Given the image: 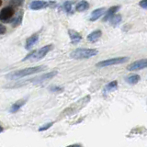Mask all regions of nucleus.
<instances>
[{"instance_id":"f257e3e1","label":"nucleus","mask_w":147,"mask_h":147,"mask_svg":"<svg viewBox=\"0 0 147 147\" xmlns=\"http://www.w3.org/2000/svg\"><path fill=\"white\" fill-rule=\"evenodd\" d=\"M46 68L43 65H40V66H33V67H29V68H25L22 70H19V71H15V72H12L10 74H8L7 75V79H11V80H14V79H19L25 76H28V75L31 74H34L37 73H40L41 71H43Z\"/></svg>"},{"instance_id":"f03ea898","label":"nucleus","mask_w":147,"mask_h":147,"mask_svg":"<svg viewBox=\"0 0 147 147\" xmlns=\"http://www.w3.org/2000/svg\"><path fill=\"white\" fill-rule=\"evenodd\" d=\"M98 53V51L96 49H87V48H79L74 50L70 56L73 59H87L93 57Z\"/></svg>"},{"instance_id":"7ed1b4c3","label":"nucleus","mask_w":147,"mask_h":147,"mask_svg":"<svg viewBox=\"0 0 147 147\" xmlns=\"http://www.w3.org/2000/svg\"><path fill=\"white\" fill-rule=\"evenodd\" d=\"M130 60L129 57L122 56V57H115V58H110V59H107V60H104L98 63L96 65V67H106V66H110V65H121L124 64V63H127Z\"/></svg>"},{"instance_id":"20e7f679","label":"nucleus","mask_w":147,"mask_h":147,"mask_svg":"<svg viewBox=\"0 0 147 147\" xmlns=\"http://www.w3.org/2000/svg\"><path fill=\"white\" fill-rule=\"evenodd\" d=\"M144 68H147V58L137 60L127 66V70L129 71H138Z\"/></svg>"},{"instance_id":"39448f33","label":"nucleus","mask_w":147,"mask_h":147,"mask_svg":"<svg viewBox=\"0 0 147 147\" xmlns=\"http://www.w3.org/2000/svg\"><path fill=\"white\" fill-rule=\"evenodd\" d=\"M14 15V9L12 7H4L3 9L0 11V20L3 22L8 21Z\"/></svg>"},{"instance_id":"423d86ee","label":"nucleus","mask_w":147,"mask_h":147,"mask_svg":"<svg viewBox=\"0 0 147 147\" xmlns=\"http://www.w3.org/2000/svg\"><path fill=\"white\" fill-rule=\"evenodd\" d=\"M56 75H57L56 71H53V72L43 74V75H41V76H38V77H35V78H31V82H33V83H35V84L43 83V82L48 81V80H50V79L53 78L54 76H56Z\"/></svg>"},{"instance_id":"0eeeda50","label":"nucleus","mask_w":147,"mask_h":147,"mask_svg":"<svg viewBox=\"0 0 147 147\" xmlns=\"http://www.w3.org/2000/svg\"><path fill=\"white\" fill-rule=\"evenodd\" d=\"M53 46L52 44H50V45H46V46H44V47L41 48L38 52H35V54H34V56H33L32 60L38 61V60L43 59V57L46 56V54H47L53 49Z\"/></svg>"},{"instance_id":"6e6552de","label":"nucleus","mask_w":147,"mask_h":147,"mask_svg":"<svg viewBox=\"0 0 147 147\" xmlns=\"http://www.w3.org/2000/svg\"><path fill=\"white\" fill-rule=\"evenodd\" d=\"M49 6V3L46 1H43V0H35L31 3L29 5V7L32 10H40L43 9V8H45Z\"/></svg>"},{"instance_id":"1a4fd4ad","label":"nucleus","mask_w":147,"mask_h":147,"mask_svg":"<svg viewBox=\"0 0 147 147\" xmlns=\"http://www.w3.org/2000/svg\"><path fill=\"white\" fill-rule=\"evenodd\" d=\"M38 41H39V35L35 33V34H32L31 37H29L27 41H26V45H25V48L26 50H29L31 49L33 46H34L37 43Z\"/></svg>"},{"instance_id":"9d476101","label":"nucleus","mask_w":147,"mask_h":147,"mask_svg":"<svg viewBox=\"0 0 147 147\" xmlns=\"http://www.w3.org/2000/svg\"><path fill=\"white\" fill-rule=\"evenodd\" d=\"M68 34H69V37L71 39V41H72V43H74V44L79 43V41L82 40L81 34L80 33H78L76 31H74V29H69Z\"/></svg>"},{"instance_id":"9b49d317","label":"nucleus","mask_w":147,"mask_h":147,"mask_svg":"<svg viewBox=\"0 0 147 147\" xmlns=\"http://www.w3.org/2000/svg\"><path fill=\"white\" fill-rule=\"evenodd\" d=\"M120 9V6H113L111 7H110L108 9V11L106 12V14H105L104 18H103V21L106 22V21H108L110 19L113 15H115V13H117V11Z\"/></svg>"},{"instance_id":"f8f14e48","label":"nucleus","mask_w":147,"mask_h":147,"mask_svg":"<svg viewBox=\"0 0 147 147\" xmlns=\"http://www.w3.org/2000/svg\"><path fill=\"white\" fill-rule=\"evenodd\" d=\"M102 35V31H99V29H96V31H92L89 35L87 36V40L90 41V43H96V41H98L100 37Z\"/></svg>"},{"instance_id":"ddd939ff","label":"nucleus","mask_w":147,"mask_h":147,"mask_svg":"<svg viewBox=\"0 0 147 147\" xmlns=\"http://www.w3.org/2000/svg\"><path fill=\"white\" fill-rule=\"evenodd\" d=\"M105 7H101V8H98V9L94 10L91 13V17H90V21H96V19H98L100 17H101L104 13H105Z\"/></svg>"},{"instance_id":"4468645a","label":"nucleus","mask_w":147,"mask_h":147,"mask_svg":"<svg viewBox=\"0 0 147 147\" xmlns=\"http://www.w3.org/2000/svg\"><path fill=\"white\" fill-rule=\"evenodd\" d=\"M25 103H26V99H20L18 100L17 102H15L10 108V112L11 113H16L17 111H19L20 110V108H22Z\"/></svg>"},{"instance_id":"2eb2a0df","label":"nucleus","mask_w":147,"mask_h":147,"mask_svg":"<svg viewBox=\"0 0 147 147\" xmlns=\"http://www.w3.org/2000/svg\"><path fill=\"white\" fill-rule=\"evenodd\" d=\"M88 8H89V4H88V2L86 1V0H82V1H80L76 5L75 9H76V11H78V12H83V11L88 9Z\"/></svg>"},{"instance_id":"dca6fc26","label":"nucleus","mask_w":147,"mask_h":147,"mask_svg":"<svg viewBox=\"0 0 147 147\" xmlns=\"http://www.w3.org/2000/svg\"><path fill=\"white\" fill-rule=\"evenodd\" d=\"M121 22V15L115 14L110 19V24L112 27H117Z\"/></svg>"},{"instance_id":"f3484780","label":"nucleus","mask_w":147,"mask_h":147,"mask_svg":"<svg viewBox=\"0 0 147 147\" xmlns=\"http://www.w3.org/2000/svg\"><path fill=\"white\" fill-rule=\"evenodd\" d=\"M140 79L141 77L139 74H132L126 78V82L130 84V85H135V84L140 81Z\"/></svg>"},{"instance_id":"a211bd4d","label":"nucleus","mask_w":147,"mask_h":147,"mask_svg":"<svg viewBox=\"0 0 147 147\" xmlns=\"http://www.w3.org/2000/svg\"><path fill=\"white\" fill-rule=\"evenodd\" d=\"M22 19H23V12L21 11L19 13V15L15 19V20H13L12 26H13V27H18V26H19V25L21 24V22H22Z\"/></svg>"},{"instance_id":"6ab92c4d","label":"nucleus","mask_w":147,"mask_h":147,"mask_svg":"<svg viewBox=\"0 0 147 147\" xmlns=\"http://www.w3.org/2000/svg\"><path fill=\"white\" fill-rule=\"evenodd\" d=\"M117 86H118V82L117 81H112L110 84H108V85L106 86V87H105V89H106V91L115 90L117 88Z\"/></svg>"},{"instance_id":"aec40b11","label":"nucleus","mask_w":147,"mask_h":147,"mask_svg":"<svg viewBox=\"0 0 147 147\" xmlns=\"http://www.w3.org/2000/svg\"><path fill=\"white\" fill-rule=\"evenodd\" d=\"M64 8H65V10L67 12V13H71V12H72V2L66 1L64 4Z\"/></svg>"},{"instance_id":"412c9836","label":"nucleus","mask_w":147,"mask_h":147,"mask_svg":"<svg viewBox=\"0 0 147 147\" xmlns=\"http://www.w3.org/2000/svg\"><path fill=\"white\" fill-rule=\"evenodd\" d=\"M139 5L142 8L147 9V0H141V1L139 2Z\"/></svg>"},{"instance_id":"4be33fe9","label":"nucleus","mask_w":147,"mask_h":147,"mask_svg":"<svg viewBox=\"0 0 147 147\" xmlns=\"http://www.w3.org/2000/svg\"><path fill=\"white\" fill-rule=\"evenodd\" d=\"M50 90L53 91V92H62L63 88L60 86H52L51 88H50Z\"/></svg>"},{"instance_id":"5701e85b","label":"nucleus","mask_w":147,"mask_h":147,"mask_svg":"<svg viewBox=\"0 0 147 147\" xmlns=\"http://www.w3.org/2000/svg\"><path fill=\"white\" fill-rule=\"evenodd\" d=\"M22 3H23V0H12V2H11V4H12V5H14V6H17V7L20 6V5H21Z\"/></svg>"},{"instance_id":"b1692460","label":"nucleus","mask_w":147,"mask_h":147,"mask_svg":"<svg viewBox=\"0 0 147 147\" xmlns=\"http://www.w3.org/2000/svg\"><path fill=\"white\" fill-rule=\"evenodd\" d=\"M53 122H51V123H47V124H45L44 126H43V127H41V128H40V130H39V131L40 132H41V131H46V130H47V129H49L50 127H51V126L53 125Z\"/></svg>"},{"instance_id":"393cba45","label":"nucleus","mask_w":147,"mask_h":147,"mask_svg":"<svg viewBox=\"0 0 147 147\" xmlns=\"http://www.w3.org/2000/svg\"><path fill=\"white\" fill-rule=\"evenodd\" d=\"M34 54H35V51L31 52V53H29L28 55L23 59V61H27V60H29V59H32L33 56H34Z\"/></svg>"},{"instance_id":"a878e982","label":"nucleus","mask_w":147,"mask_h":147,"mask_svg":"<svg viewBox=\"0 0 147 147\" xmlns=\"http://www.w3.org/2000/svg\"><path fill=\"white\" fill-rule=\"evenodd\" d=\"M6 27L3 26L2 24H0V34H4V33H6Z\"/></svg>"},{"instance_id":"bb28decb","label":"nucleus","mask_w":147,"mask_h":147,"mask_svg":"<svg viewBox=\"0 0 147 147\" xmlns=\"http://www.w3.org/2000/svg\"><path fill=\"white\" fill-rule=\"evenodd\" d=\"M67 147H82V145H80V144H72V145H69Z\"/></svg>"},{"instance_id":"cd10ccee","label":"nucleus","mask_w":147,"mask_h":147,"mask_svg":"<svg viewBox=\"0 0 147 147\" xmlns=\"http://www.w3.org/2000/svg\"><path fill=\"white\" fill-rule=\"evenodd\" d=\"M3 132V127L0 125V132Z\"/></svg>"},{"instance_id":"c85d7f7f","label":"nucleus","mask_w":147,"mask_h":147,"mask_svg":"<svg viewBox=\"0 0 147 147\" xmlns=\"http://www.w3.org/2000/svg\"><path fill=\"white\" fill-rule=\"evenodd\" d=\"M1 4H2V1H1V0H0V6H1Z\"/></svg>"}]
</instances>
